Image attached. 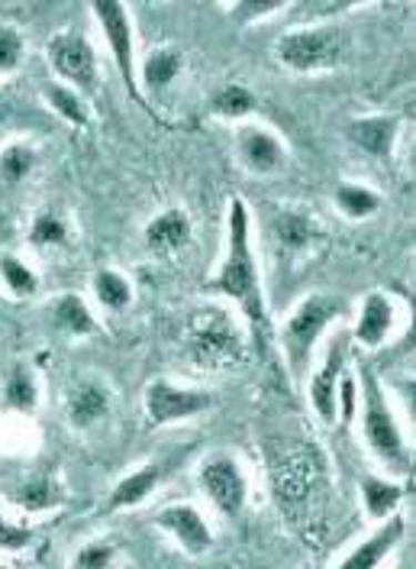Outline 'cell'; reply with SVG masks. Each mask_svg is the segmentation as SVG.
Here are the masks:
<instances>
[{
	"mask_svg": "<svg viewBox=\"0 0 416 569\" xmlns=\"http://www.w3.org/2000/svg\"><path fill=\"white\" fill-rule=\"evenodd\" d=\"M0 569H3V567H0Z\"/></svg>",
	"mask_w": 416,
	"mask_h": 569,
	"instance_id": "cell-40",
	"label": "cell"
},
{
	"mask_svg": "<svg viewBox=\"0 0 416 569\" xmlns=\"http://www.w3.org/2000/svg\"><path fill=\"white\" fill-rule=\"evenodd\" d=\"M355 411H358V389H355V379L343 376L339 386H336V415L343 418V425L355 421Z\"/></svg>",
	"mask_w": 416,
	"mask_h": 569,
	"instance_id": "cell-34",
	"label": "cell"
},
{
	"mask_svg": "<svg viewBox=\"0 0 416 569\" xmlns=\"http://www.w3.org/2000/svg\"><path fill=\"white\" fill-rule=\"evenodd\" d=\"M110 408V391L101 382H81L69 401V421L74 427L98 425Z\"/></svg>",
	"mask_w": 416,
	"mask_h": 569,
	"instance_id": "cell-19",
	"label": "cell"
},
{
	"mask_svg": "<svg viewBox=\"0 0 416 569\" xmlns=\"http://www.w3.org/2000/svg\"><path fill=\"white\" fill-rule=\"evenodd\" d=\"M52 318L59 323V330H65L71 337H84L98 330V320L88 311V305L78 295H62L52 308Z\"/></svg>",
	"mask_w": 416,
	"mask_h": 569,
	"instance_id": "cell-23",
	"label": "cell"
},
{
	"mask_svg": "<svg viewBox=\"0 0 416 569\" xmlns=\"http://www.w3.org/2000/svg\"><path fill=\"white\" fill-rule=\"evenodd\" d=\"M210 405H213V398H210L207 391L181 389V386H172L165 379H159V382H152L145 389V415H149V425L152 427L187 421V418L207 411Z\"/></svg>",
	"mask_w": 416,
	"mask_h": 569,
	"instance_id": "cell-8",
	"label": "cell"
},
{
	"mask_svg": "<svg viewBox=\"0 0 416 569\" xmlns=\"http://www.w3.org/2000/svg\"><path fill=\"white\" fill-rule=\"evenodd\" d=\"M0 279H3V288H10V295L17 298H33L39 288L33 269L17 256H0Z\"/></svg>",
	"mask_w": 416,
	"mask_h": 569,
	"instance_id": "cell-28",
	"label": "cell"
},
{
	"mask_svg": "<svg viewBox=\"0 0 416 569\" xmlns=\"http://www.w3.org/2000/svg\"><path fill=\"white\" fill-rule=\"evenodd\" d=\"M49 62L65 81H74L81 91H94L98 84V56L81 33H59L49 42Z\"/></svg>",
	"mask_w": 416,
	"mask_h": 569,
	"instance_id": "cell-9",
	"label": "cell"
},
{
	"mask_svg": "<svg viewBox=\"0 0 416 569\" xmlns=\"http://www.w3.org/2000/svg\"><path fill=\"white\" fill-rule=\"evenodd\" d=\"M181 69H184L181 52H174V49H152L149 59L142 62V81H145L149 91H165L174 78L181 74Z\"/></svg>",
	"mask_w": 416,
	"mask_h": 569,
	"instance_id": "cell-21",
	"label": "cell"
},
{
	"mask_svg": "<svg viewBox=\"0 0 416 569\" xmlns=\"http://www.w3.org/2000/svg\"><path fill=\"white\" fill-rule=\"evenodd\" d=\"M23 52H27V42L23 36L17 33L13 27L0 23V74L13 71L23 62Z\"/></svg>",
	"mask_w": 416,
	"mask_h": 569,
	"instance_id": "cell-33",
	"label": "cell"
},
{
	"mask_svg": "<svg viewBox=\"0 0 416 569\" xmlns=\"http://www.w3.org/2000/svg\"><path fill=\"white\" fill-rule=\"evenodd\" d=\"M343 305L329 295H313L307 301L297 305V311L287 318L284 323V353H287V362L294 372H304V366L311 362L313 347H316V337L339 318Z\"/></svg>",
	"mask_w": 416,
	"mask_h": 569,
	"instance_id": "cell-6",
	"label": "cell"
},
{
	"mask_svg": "<svg viewBox=\"0 0 416 569\" xmlns=\"http://www.w3.org/2000/svg\"><path fill=\"white\" fill-rule=\"evenodd\" d=\"M275 10H281V0H258V3H240V7L233 10V17H236L240 23H248V20L268 17V13H275Z\"/></svg>",
	"mask_w": 416,
	"mask_h": 569,
	"instance_id": "cell-37",
	"label": "cell"
},
{
	"mask_svg": "<svg viewBox=\"0 0 416 569\" xmlns=\"http://www.w3.org/2000/svg\"><path fill=\"white\" fill-rule=\"evenodd\" d=\"M272 492L277 508L294 525L319 515L326 501V460L311 440L277 450L272 460Z\"/></svg>",
	"mask_w": 416,
	"mask_h": 569,
	"instance_id": "cell-2",
	"label": "cell"
},
{
	"mask_svg": "<svg viewBox=\"0 0 416 569\" xmlns=\"http://www.w3.org/2000/svg\"><path fill=\"white\" fill-rule=\"evenodd\" d=\"M394 330V305L390 298L382 291H372L365 301H362V311H358V323H355V340L368 350L382 347L384 340L390 337Z\"/></svg>",
	"mask_w": 416,
	"mask_h": 569,
	"instance_id": "cell-15",
	"label": "cell"
},
{
	"mask_svg": "<svg viewBox=\"0 0 416 569\" xmlns=\"http://www.w3.org/2000/svg\"><path fill=\"white\" fill-rule=\"evenodd\" d=\"M94 295L110 311H123L133 301V284L126 282L120 272H113V269H101L94 276Z\"/></svg>",
	"mask_w": 416,
	"mask_h": 569,
	"instance_id": "cell-26",
	"label": "cell"
},
{
	"mask_svg": "<svg viewBox=\"0 0 416 569\" xmlns=\"http://www.w3.org/2000/svg\"><path fill=\"white\" fill-rule=\"evenodd\" d=\"M400 569H407V567H400Z\"/></svg>",
	"mask_w": 416,
	"mask_h": 569,
	"instance_id": "cell-39",
	"label": "cell"
},
{
	"mask_svg": "<svg viewBox=\"0 0 416 569\" xmlns=\"http://www.w3.org/2000/svg\"><path fill=\"white\" fill-rule=\"evenodd\" d=\"M191 233L194 230H191L187 213L177 211V208H169V211H162L145 227V247H149V252L169 259V256L181 252L191 243Z\"/></svg>",
	"mask_w": 416,
	"mask_h": 569,
	"instance_id": "cell-14",
	"label": "cell"
},
{
	"mask_svg": "<svg viewBox=\"0 0 416 569\" xmlns=\"http://www.w3.org/2000/svg\"><path fill=\"white\" fill-rule=\"evenodd\" d=\"M35 401H39V391H35L33 372L23 369V366H17V369L10 372L7 386H3V405H7L10 411L30 415L35 408Z\"/></svg>",
	"mask_w": 416,
	"mask_h": 569,
	"instance_id": "cell-25",
	"label": "cell"
},
{
	"mask_svg": "<svg viewBox=\"0 0 416 569\" xmlns=\"http://www.w3.org/2000/svg\"><path fill=\"white\" fill-rule=\"evenodd\" d=\"M33 149L30 146H23V142H10L3 152H0V178L3 181H10V184H17V181H23V178L33 172Z\"/></svg>",
	"mask_w": 416,
	"mask_h": 569,
	"instance_id": "cell-31",
	"label": "cell"
},
{
	"mask_svg": "<svg viewBox=\"0 0 416 569\" xmlns=\"http://www.w3.org/2000/svg\"><path fill=\"white\" fill-rule=\"evenodd\" d=\"M30 540H33V533L27 531V528L10 525V521L0 515V550H23Z\"/></svg>",
	"mask_w": 416,
	"mask_h": 569,
	"instance_id": "cell-36",
	"label": "cell"
},
{
	"mask_svg": "<svg viewBox=\"0 0 416 569\" xmlns=\"http://www.w3.org/2000/svg\"><path fill=\"white\" fill-rule=\"evenodd\" d=\"M362 498H365V511L384 521L404 501V489L394 482H384L378 476H362Z\"/></svg>",
	"mask_w": 416,
	"mask_h": 569,
	"instance_id": "cell-24",
	"label": "cell"
},
{
	"mask_svg": "<svg viewBox=\"0 0 416 569\" xmlns=\"http://www.w3.org/2000/svg\"><path fill=\"white\" fill-rule=\"evenodd\" d=\"M201 489L230 518H236L243 511L245 498H248L243 469L230 457H213L201 466Z\"/></svg>",
	"mask_w": 416,
	"mask_h": 569,
	"instance_id": "cell-10",
	"label": "cell"
},
{
	"mask_svg": "<svg viewBox=\"0 0 416 569\" xmlns=\"http://www.w3.org/2000/svg\"><path fill=\"white\" fill-rule=\"evenodd\" d=\"M7 110H10V107H7V98H3V94H0V120H3V117H7Z\"/></svg>",
	"mask_w": 416,
	"mask_h": 569,
	"instance_id": "cell-38",
	"label": "cell"
},
{
	"mask_svg": "<svg viewBox=\"0 0 416 569\" xmlns=\"http://www.w3.org/2000/svg\"><path fill=\"white\" fill-rule=\"evenodd\" d=\"M346 36L333 27H313L297 33L281 36L275 42V56L294 71H323L339 69L346 62Z\"/></svg>",
	"mask_w": 416,
	"mask_h": 569,
	"instance_id": "cell-5",
	"label": "cell"
},
{
	"mask_svg": "<svg viewBox=\"0 0 416 569\" xmlns=\"http://www.w3.org/2000/svg\"><path fill=\"white\" fill-rule=\"evenodd\" d=\"M333 201L352 220H368V217H375V213L382 211V194L365 188V184H355V181H343L336 188Z\"/></svg>",
	"mask_w": 416,
	"mask_h": 569,
	"instance_id": "cell-20",
	"label": "cell"
},
{
	"mask_svg": "<svg viewBox=\"0 0 416 569\" xmlns=\"http://www.w3.org/2000/svg\"><path fill=\"white\" fill-rule=\"evenodd\" d=\"M362 430H365L368 447L375 450V457L384 466H390L394 472H410L414 457L407 453L397 418L390 415V405L378 386V376L368 366L362 369Z\"/></svg>",
	"mask_w": 416,
	"mask_h": 569,
	"instance_id": "cell-4",
	"label": "cell"
},
{
	"mask_svg": "<svg viewBox=\"0 0 416 569\" xmlns=\"http://www.w3.org/2000/svg\"><path fill=\"white\" fill-rule=\"evenodd\" d=\"M155 486H159V466H142V469H136L133 476H126V479L113 489L110 508H113V511L133 508V505H139V501H145V498L152 496Z\"/></svg>",
	"mask_w": 416,
	"mask_h": 569,
	"instance_id": "cell-22",
	"label": "cell"
},
{
	"mask_svg": "<svg viewBox=\"0 0 416 569\" xmlns=\"http://www.w3.org/2000/svg\"><path fill=\"white\" fill-rule=\"evenodd\" d=\"M207 288L213 295H223L243 308L245 320L255 337L265 333V301H262V279H258V262L248 237V208L243 198L230 201V220H226V256L210 279Z\"/></svg>",
	"mask_w": 416,
	"mask_h": 569,
	"instance_id": "cell-1",
	"label": "cell"
},
{
	"mask_svg": "<svg viewBox=\"0 0 416 569\" xmlns=\"http://www.w3.org/2000/svg\"><path fill=\"white\" fill-rule=\"evenodd\" d=\"M45 98H49V104L55 107V113L62 120H69L71 127H88L91 113H88V104L74 94V88L52 84V88H45Z\"/></svg>",
	"mask_w": 416,
	"mask_h": 569,
	"instance_id": "cell-29",
	"label": "cell"
},
{
	"mask_svg": "<svg viewBox=\"0 0 416 569\" xmlns=\"http://www.w3.org/2000/svg\"><path fill=\"white\" fill-rule=\"evenodd\" d=\"M400 537H404V521H400V518H390V521H384L382 531L372 533V537H368L358 550H352L336 569H375L384 557L394 550V543H397Z\"/></svg>",
	"mask_w": 416,
	"mask_h": 569,
	"instance_id": "cell-18",
	"label": "cell"
},
{
	"mask_svg": "<svg viewBox=\"0 0 416 569\" xmlns=\"http://www.w3.org/2000/svg\"><path fill=\"white\" fill-rule=\"evenodd\" d=\"M343 362H346V340L336 337V340L329 343L326 356H323L319 372L313 376L311 382L313 408H316V415H319L326 425L336 421V386H339V379H343Z\"/></svg>",
	"mask_w": 416,
	"mask_h": 569,
	"instance_id": "cell-12",
	"label": "cell"
},
{
	"mask_svg": "<svg viewBox=\"0 0 416 569\" xmlns=\"http://www.w3.org/2000/svg\"><path fill=\"white\" fill-rule=\"evenodd\" d=\"M94 10V20L101 23L106 42H110V56H113V66L120 71L126 91L139 98L136 88V56H133V20H130V10L123 3H113V0H101L91 7Z\"/></svg>",
	"mask_w": 416,
	"mask_h": 569,
	"instance_id": "cell-7",
	"label": "cell"
},
{
	"mask_svg": "<svg viewBox=\"0 0 416 569\" xmlns=\"http://www.w3.org/2000/svg\"><path fill=\"white\" fill-rule=\"evenodd\" d=\"M236 156L252 176H275L287 166V149L265 127H243L236 133Z\"/></svg>",
	"mask_w": 416,
	"mask_h": 569,
	"instance_id": "cell-11",
	"label": "cell"
},
{
	"mask_svg": "<svg viewBox=\"0 0 416 569\" xmlns=\"http://www.w3.org/2000/svg\"><path fill=\"white\" fill-rule=\"evenodd\" d=\"M272 237L284 249L301 252V249H311L313 243H319L323 240V230H319V223L313 220L311 213L281 211L272 220Z\"/></svg>",
	"mask_w": 416,
	"mask_h": 569,
	"instance_id": "cell-17",
	"label": "cell"
},
{
	"mask_svg": "<svg viewBox=\"0 0 416 569\" xmlns=\"http://www.w3.org/2000/svg\"><path fill=\"white\" fill-rule=\"evenodd\" d=\"M187 359L201 369L243 366L245 340L240 323L223 308H201L187 323Z\"/></svg>",
	"mask_w": 416,
	"mask_h": 569,
	"instance_id": "cell-3",
	"label": "cell"
},
{
	"mask_svg": "<svg viewBox=\"0 0 416 569\" xmlns=\"http://www.w3.org/2000/svg\"><path fill=\"white\" fill-rule=\"evenodd\" d=\"M155 521H159V528H165L194 557L207 553L210 547H213V533H210L204 515L197 508H191V505H172Z\"/></svg>",
	"mask_w": 416,
	"mask_h": 569,
	"instance_id": "cell-13",
	"label": "cell"
},
{
	"mask_svg": "<svg viewBox=\"0 0 416 569\" xmlns=\"http://www.w3.org/2000/svg\"><path fill=\"white\" fill-rule=\"evenodd\" d=\"M397 117L382 113V117H362V120H352L348 123V140L355 142L358 149H365L368 156L375 159H387L394 152V142H397Z\"/></svg>",
	"mask_w": 416,
	"mask_h": 569,
	"instance_id": "cell-16",
	"label": "cell"
},
{
	"mask_svg": "<svg viewBox=\"0 0 416 569\" xmlns=\"http://www.w3.org/2000/svg\"><path fill=\"white\" fill-rule=\"evenodd\" d=\"M30 240L35 247H65L69 243V223L55 211L35 213L33 227H30Z\"/></svg>",
	"mask_w": 416,
	"mask_h": 569,
	"instance_id": "cell-30",
	"label": "cell"
},
{
	"mask_svg": "<svg viewBox=\"0 0 416 569\" xmlns=\"http://www.w3.org/2000/svg\"><path fill=\"white\" fill-rule=\"evenodd\" d=\"M213 113L216 117H226V120H240L245 113H252L255 110V94L243 88V84H226V88H220L216 94H213Z\"/></svg>",
	"mask_w": 416,
	"mask_h": 569,
	"instance_id": "cell-27",
	"label": "cell"
},
{
	"mask_svg": "<svg viewBox=\"0 0 416 569\" xmlns=\"http://www.w3.org/2000/svg\"><path fill=\"white\" fill-rule=\"evenodd\" d=\"M13 501L20 505V508H27V511H45V508H55L59 501H62V492L49 482V479H33V482H27Z\"/></svg>",
	"mask_w": 416,
	"mask_h": 569,
	"instance_id": "cell-32",
	"label": "cell"
},
{
	"mask_svg": "<svg viewBox=\"0 0 416 569\" xmlns=\"http://www.w3.org/2000/svg\"><path fill=\"white\" fill-rule=\"evenodd\" d=\"M110 563H113V547L110 543H88L74 557V567L78 569H106Z\"/></svg>",
	"mask_w": 416,
	"mask_h": 569,
	"instance_id": "cell-35",
	"label": "cell"
}]
</instances>
